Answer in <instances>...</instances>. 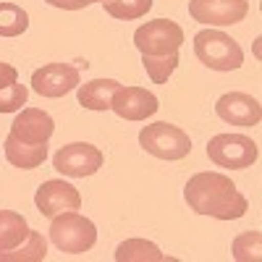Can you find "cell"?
I'll use <instances>...</instances> for the list:
<instances>
[{"instance_id":"21","label":"cell","mask_w":262,"mask_h":262,"mask_svg":"<svg viewBox=\"0 0 262 262\" xmlns=\"http://www.w3.org/2000/svg\"><path fill=\"white\" fill-rule=\"evenodd\" d=\"M102 6L107 16L118 21H134L147 16V11L152 8V0H102Z\"/></svg>"},{"instance_id":"4","label":"cell","mask_w":262,"mask_h":262,"mask_svg":"<svg viewBox=\"0 0 262 262\" xmlns=\"http://www.w3.org/2000/svg\"><path fill=\"white\" fill-rule=\"evenodd\" d=\"M139 147L158 160H184L191 152V139L184 128L158 121L139 131Z\"/></svg>"},{"instance_id":"13","label":"cell","mask_w":262,"mask_h":262,"mask_svg":"<svg viewBox=\"0 0 262 262\" xmlns=\"http://www.w3.org/2000/svg\"><path fill=\"white\" fill-rule=\"evenodd\" d=\"M55 131V121L50 113L39 107H21L11 123V134L27 144H48Z\"/></svg>"},{"instance_id":"11","label":"cell","mask_w":262,"mask_h":262,"mask_svg":"<svg viewBox=\"0 0 262 262\" xmlns=\"http://www.w3.org/2000/svg\"><path fill=\"white\" fill-rule=\"evenodd\" d=\"M34 205H37V210H39L42 215L53 221V217L60 215V212L81 210V194H79V189H76L74 184L53 179V181H45V184L37 189Z\"/></svg>"},{"instance_id":"17","label":"cell","mask_w":262,"mask_h":262,"mask_svg":"<svg viewBox=\"0 0 262 262\" xmlns=\"http://www.w3.org/2000/svg\"><path fill=\"white\" fill-rule=\"evenodd\" d=\"M45 257H48V242L34 228H29V236L24 244L0 252V262H42Z\"/></svg>"},{"instance_id":"9","label":"cell","mask_w":262,"mask_h":262,"mask_svg":"<svg viewBox=\"0 0 262 262\" xmlns=\"http://www.w3.org/2000/svg\"><path fill=\"white\" fill-rule=\"evenodd\" d=\"M79 84H81L79 69L69 63H48L32 74V90L39 97H50V100L74 92Z\"/></svg>"},{"instance_id":"8","label":"cell","mask_w":262,"mask_h":262,"mask_svg":"<svg viewBox=\"0 0 262 262\" xmlns=\"http://www.w3.org/2000/svg\"><path fill=\"white\" fill-rule=\"evenodd\" d=\"M249 13V0H189V16L205 27L221 29L244 21Z\"/></svg>"},{"instance_id":"23","label":"cell","mask_w":262,"mask_h":262,"mask_svg":"<svg viewBox=\"0 0 262 262\" xmlns=\"http://www.w3.org/2000/svg\"><path fill=\"white\" fill-rule=\"evenodd\" d=\"M27 97H29V86L27 84H8L0 90V113H18L21 105H27Z\"/></svg>"},{"instance_id":"12","label":"cell","mask_w":262,"mask_h":262,"mask_svg":"<svg viewBox=\"0 0 262 262\" xmlns=\"http://www.w3.org/2000/svg\"><path fill=\"white\" fill-rule=\"evenodd\" d=\"M215 113L221 121L231 126H257L262 118V105L257 97L247 92H226L217 97Z\"/></svg>"},{"instance_id":"7","label":"cell","mask_w":262,"mask_h":262,"mask_svg":"<svg viewBox=\"0 0 262 262\" xmlns=\"http://www.w3.org/2000/svg\"><path fill=\"white\" fill-rule=\"evenodd\" d=\"M102 160L105 158L100 147L90 142H71V144H63L53 155V168L69 179H86V176H95L102 168Z\"/></svg>"},{"instance_id":"10","label":"cell","mask_w":262,"mask_h":262,"mask_svg":"<svg viewBox=\"0 0 262 262\" xmlns=\"http://www.w3.org/2000/svg\"><path fill=\"white\" fill-rule=\"evenodd\" d=\"M158 97L144 86H118L111 97V111L126 121H147L158 113Z\"/></svg>"},{"instance_id":"6","label":"cell","mask_w":262,"mask_h":262,"mask_svg":"<svg viewBox=\"0 0 262 262\" xmlns=\"http://www.w3.org/2000/svg\"><path fill=\"white\" fill-rule=\"evenodd\" d=\"M134 45L142 55H170L184 45V29L170 18L147 21L134 32Z\"/></svg>"},{"instance_id":"20","label":"cell","mask_w":262,"mask_h":262,"mask_svg":"<svg viewBox=\"0 0 262 262\" xmlns=\"http://www.w3.org/2000/svg\"><path fill=\"white\" fill-rule=\"evenodd\" d=\"M262 233L259 231H244L233 238L231 254L238 262H259L262 259Z\"/></svg>"},{"instance_id":"14","label":"cell","mask_w":262,"mask_h":262,"mask_svg":"<svg viewBox=\"0 0 262 262\" xmlns=\"http://www.w3.org/2000/svg\"><path fill=\"white\" fill-rule=\"evenodd\" d=\"M3 149H6V160L13 168H21V170L39 168L48 158V144H27V142L16 139L13 134H8Z\"/></svg>"},{"instance_id":"24","label":"cell","mask_w":262,"mask_h":262,"mask_svg":"<svg viewBox=\"0 0 262 262\" xmlns=\"http://www.w3.org/2000/svg\"><path fill=\"white\" fill-rule=\"evenodd\" d=\"M45 3L53 8H60V11H81L92 3H102V0H45Z\"/></svg>"},{"instance_id":"19","label":"cell","mask_w":262,"mask_h":262,"mask_svg":"<svg viewBox=\"0 0 262 262\" xmlns=\"http://www.w3.org/2000/svg\"><path fill=\"white\" fill-rule=\"evenodd\" d=\"M29 29V13L16 3H0V37H18Z\"/></svg>"},{"instance_id":"25","label":"cell","mask_w":262,"mask_h":262,"mask_svg":"<svg viewBox=\"0 0 262 262\" xmlns=\"http://www.w3.org/2000/svg\"><path fill=\"white\" fill-rule=\"evenodd\" d=\"M13 81H18V71L13 69L11 63L0 60V90H3V86H8V84H13Z\"/></svg>"},{"instance_id":"22","label":"cell","mask_w":262,"mask_h":262,"mask_svg":"<svg viewBox=\"0 0 262 262\" xmlns=\"http://www.w3.org/2000/svg\"><path fill=\"white\" fill-rule=\"evenodd\" d=\"M142 66H144L147 76L155 84H165L170 79V74L179 69V53H170V55H142Z\"/></svg>"},{"instance_id":"15","label":"cell","mask_w":262,"mask_h":262,"mask_svg":"<svg viewBox=\"0 0 262 262\" xmlns=\"http://www.w3.org/2000/svg\"><path fill=\"white\" fill-rule=\"evenodd\" d=\"M118 86L121 84L116 79H92L86 84H79L76 86L79 105L86 111H111V97Z\"/></svg>"},{"instance_id":"1","label":"cell","mask_w":262,"mask_h":262,"mask_svg":"<svg viewBox=\"0 0 262 262\" xmlns=\"http://www.w3.org/2000/svg\"><path fill=\"white\" fill-rule=\"evenodd\" d=\"M184 200L196 215H210L215 221H238L249 210L247 196L236 184L226 173L215 170L194 173L184 186Z\"/></svg>"},{"instance_id":"18","label":"cell","mask_w":262,"mask_h":262,"mask_svg":"<svg viewBox=\"0 0 262 262\" xmlns=\"http://www.w3.org/2000/svg\"><path fill=\"white\" fill-rule=\"evenodd\" d=\"M116 259L118 262H163L168 259L158 244L147 242V238H126L116 247Z\"/></svg>"},{"instance_id":"3","label":"cell","mask_w":262,"mask_h":262,"mask_svg":"<svg viewBox=\"0 0 262 262\" xmlns=\"http://www.w3.org/2000/svg\"><path fill=\"white\" fill-rule=\"evenodd\" d=\"M50 242L60 252H69V254L90 252L97 244V226L90 217H84L79 210L60 212L50 223Z\"/></svg>"},{"instance_id":"2","label":"cell","mask_w":262,"mask_h":262,"mask_svg":"<svg viewBox=\"0 0 262 262\" xmlns=\"http://www.w3.org/2000/svg\"><path fill=\"white\" fill-rule=\"evenodd\" d=\"M194 55L202 66L212 71H236L244 66V50L242 45L221 29H202L194 34Z\"/></svg>"},{"instance_id":"16","label":"cell","mask_w":262,"mask_h":262,"mask_svg":"<svg viewBox=\"0 0 262 262\" xmlns=\"http://www.w3.org/2000/svg\"><path fill=\"white\" fill-rule=\"evenodd\" d=\"M29 236V223L21 212L0 210V252L24 244Z\"/></svg>"},{"instance_id":"5","label":"cell","mask_w":262,"mask_h":262,"mask_svg":"<svg viewBox=\"0 0 262 262\" xmlns=\"http://www.w3.org/2000/svg\"><path fill=\"white\" fill-rule=\"evenodd\" d=\"M207 158L221 168L244 170L257 163L259 147L252 137L244 134H215L207 142Z\"/></svg>"}]
</instances>
